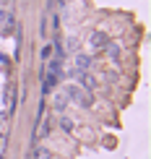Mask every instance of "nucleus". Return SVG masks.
<instances>
[{
  "label": "nucleus",
  "instance_id": "1",
  "mask_svg": "<svg viewBox=\"0 0 151 159\" xmlns=\"http://www.w3.org/2000/svg\"><path fill=\"white\" fill-rule=\"evenodd\" d=\"M65 97H68V102H76V104H81V107H91V102H94V97H91L86 89L76 86V84H70L68 89H65Z\"/></svg>",
  "mask_w": 151,
  "mask_h": 159
},
{
  "label": "nucleus",
  "instance_id": "2",
  "mask_svg": "<svg viewBox=\"0 0 151 159\" xmlns=\"http://www.w3.org/2000/svg\"><path fill=\"white\" fill-rule=\"evenodd\" d=\"M107 42H109V37L104 34L102 29H96L94 34L89 37V44H91V47H94V50H99V47H104V44H107Z\"/></svg>",
  "mask_w": 151,
  "mask_h": 159
},
{
  "label": "nucleus",
  "instance_id": "3",
  "mask_svg": "<svg viewBox=\"0 0 151 159\" xmlns=\"http://www.w3.org/2000/svg\"><path fill=\"white\" fill-rule=\"evenodd\" d=\"M91 65V55H78L76 57V70H81V73H86V68Z\"/></svg>",
  "mask_w": 151,
  "mask_h": 159
},
{
  "label": "nucleus",
  "instance_id": "4",
  "mask_svg": "<svg viewBox=\"0 0 151 159\" xmlns=\"http://www.w3.org/2000/svg\"><path fill=\"white\" fill-rule=\"evenodd\" d=\"M65 107H68V97H65V91H57V94H55V110L63 112Z\"/></svg>",
  "mask_w": 151,
  "mask_h": 159
},
{
  "label": "nucleus",
  "instance_id": "5",
  "mask_svg": "<svg viewBox=\"0 0 151 159\" xmlns=\"http://www.w3.org/2000/svg\"><path fill=\"white\" fill-rule=\"evenodd\" d=\"M104 50H107V55L112 57V60H117V57H120V47H117V44H112V42L104 44Z\"/></svg>",
  "mask_w": 151,
  "mask_h": 159
},
{
  "label": "nucleus",
  "instance_id": "6",
  "mask_svg": "<svg viewBox=\"0 0 151 159\" xmlns=\"http://www.w3.org/2000/svg\"><path fill=\"white\" fill-rule=\"evenodd\" d=\"M50 133V120H42L39 123V130H37V138H44Z\"/></svg>",
  "mask_w": 151,
  "mask_h": 159
},
{
  "label": "nucleus",
  "instance_id": "7",
  "mask_svg": "<svg viewBox=\"0 0 151 159\" xmlns=\"http://www.w3.org/2000/svg\"><path fill=\"white\" fill-rule=\"evenodd\" d=\"M60 128L65 133H70V130H73V120H70V117H60Z\"/></svg>",
  "mask_w": 151,
  "mask_h": 159
},
{
  "label": "nucleus",
  "instance_id": "8",
  "mask_svg": "<svg viewBox=\"0 0 151 159\" xmlns=\"http://www.w3.org/2000/svg\"><path fill=\"white\" fill-rule=\"evenodd\" d=\"M50 154H52L50 149H44V146H39V149L34 151V159H44V157H50Z\"/></svg>",
  "mask_w": 151,
  "mask_h": 159
},
{
  "label": "nucleus",
  "instance_id": "9",
  "mask_svg": "<svg viewBox=\"0 0 151 159\" xmlns=\"http://www.w3.org/2000/svg\"><path fill=\"white\" fill-rule=\"evenodd\" d=\"M52 50H55L52 44H44V47H42V57H44V60H50V57H52Z\"/></svg>",
  "mask_w": 151,
  "mask_h": 159
},
{
  "label": "nucleus",
  "instance_id": "10",
  "mask_svg": "<svg viewBox=\"0 0 151 159\" xmlns=\"http://www.w3.org/2000/svg\"><path fill=\"white\" fill-rule=\"evenodd\" d=\"M44 159H55V157H52V154H50V157H44Z\"/></svg>",
  "mask_w": 151,
  "mask_h": 159
}]
</instances>
